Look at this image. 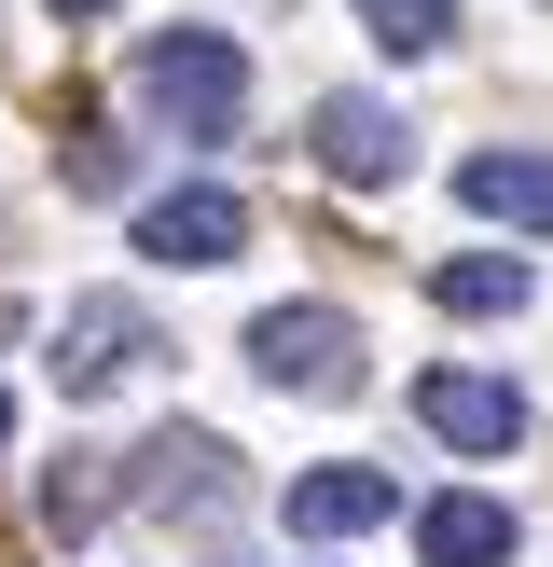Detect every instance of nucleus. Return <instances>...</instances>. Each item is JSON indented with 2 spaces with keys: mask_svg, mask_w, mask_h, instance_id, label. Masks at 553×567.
<instances>
[{
  "mask_svg": "<svg viewBox=\"0 0 553 567\" xmlns=\"http://www.w3.org/2000/svg\"><path fill=\"white\" fill-rule=\"evenodd\" d=\"M153 360H166V332H153V305H138V291H70V305H55V332H42L55 402H111V388H138Z\"/></svg>",
  "mask_w": 553,
  "mask_h": 567,
  "instance_id": "1",
  "label": "nucleus"
},
{
  "mask_svg": "<svg viewBox=\"0 0 553 567\" xmlns=\"http://www.w3.org/2000/svg\"><path fill=\"white\" fill-rule=\"evenodd\" d=\"M138 111H153V125H180V138H236L249 55L221 42V28H153V42H138Z\"/></svg>",
  "mask_w": 553,
  "mask_h": 567,
  "instance_id": "2",
  "label": "nucleus"
},
{
  "mask_svg": "<svg viewBox=\"0 0 553 567\" xmlns=\"http://www.w3.org/2000/svg\"><path fill=\"white\" fill-rule=\"evenodd\" d=\"M249 374L291 388V402H346L359 388V319L346 305H263L249 319Z\"/></svg>",
  "mask_w": 553,
  "mask_h": 567,
  "instance_id": "3",
  "label": "nucleus"
},
{
  "mask_svg": "<svg viewBox=\"0 0 553 567\" xmlns=\"http://www.w3.org/2000/svg\"><path fill=\"white\" fill-rule=\"evenodd\" d=\"M415 415H429L457 457H512V443H525V388L512 374H470V360H442V374L415 388Z\"/></svg>",
  "mask_w": 553,
  "mask_h": 567,
  "instance_id": "4",
  "label": "nucleus"
},
{
  "mask_svg": "<svg viewBox=\"0 0 553 567\" xmlns=\"http://www.w3.org/2000/svg\"><path fill=\"white\" fill-rule=\"evenodd\" d=\"M138 249H153V264H180V277H208V264H236L249 249V208L221 181H180V194H153V208H138Z\"/></svg>",
  "mask_w": 553,
  "mask_h": 567,
  "instance_id": "5",
  "label": "nucleus"
},
{
  "mask_svg": "<svg viewBox=\"0 0 553 567\" xmlns=\"http://www.w3.org/2000/svg\"><path fill=\"white\" fill-rule=\"evenodd\" d=\"M304 153H319L332 181H359V194H374V181H401V153H415V138H401V111H387V97H319Z\"/></svg>",
  "mask_w": 553,
  "mask_h": 567,
  "instance_id": "6",
  "label": "nucleus"
},
{
  "mask_svg": "<svg viewBox=\"0 0 553 567\" xmlns=\"http://www.w3.org/2000/svg\"><path fill=\"white\" fill-rule=\"evenodd\" d=\"M387 513H401V485H387V471H359V457L291 471V540H359V526H387Z\"/></svg>",
  "mask_w": 553,
  "mask_h": 567,
  "instance_id": "7",
  "label": "nucleus"
},
{
  "mask_svg": "<svg viewBox=\"0 0 553 567\" xmlns=\"http://www.w3.org/2000/svg\"><path fill=\"white\" fill-rule=\"evenodd\" d=\"M221 471H236V443H208V430H166L153 457H138V498H153V513H194V526H221V513H236V485H221Z\"/></svg>",
  "mask_w": 553,
  "mask_h": 567,
  "instance_id": "8",
  "label": "nucleus"
},
{
  "mask_svg": "<svg viewBox=\"0 0 553 567\" xmlns=\"http://www.w3.org/2000/svg\"><path fill=\"white\" fill-rule=\"evenodd\" d=\"M512 498H429V513H415V554L429 567H512Z\"/></svg>",
  "mask_w": 553,
  "mask_h": 567,
  "instance_id": "9",
  "label": "nucleus"
},
{
  "mask_svg": "<svg viewBox=\"0 0 553 567\" xmlns=\"http://www.w3.org/2000/svg\"><path fill=\"white\" fill-rule=\"evenodd\" d=\"M457 194H470L484 221H512V236H553V153H470Z\"/></svg>",
  "mask_w": 553,
  "mask_h": 567,
  "instance_id": "10",
  "label": "nucleus"
},
{
  "mask_svg": "<svg viewBox=\"0 0 553 567\" xmlns=\"http://www.w3.org/2000/svg\"><path fill=\"white\" fill-rule=\"evenodd\" d=\"M525 291H540L525 249H457V264H429V305H457V319H525Z\"/></svg>",
  "mask_w": 553,
  "mask_h": 567,
  "instance_id": "11",
  "label": "nucleus"
},
{
  "mask_svg": "<svg viewBox=\"0 0 553 567\" xmlns=\"http://www.w3.org/2000/svg\"><path fill=\"white\" fill-rule=\"evenodd\" d=\"M359 28H374L387 55H429L442 28H457V0H359Z\"/></svg>",
  "mask_w": 553,
  "mask_h": 567,
  "instance_id": "12",
  "label": "nucleus"
},
{
  "mask_svg": "<svg viewBox=\"0 0 553 567\" xmlns=\"http://www.w3.org/2000/svg\"><path fill=\"white\" fill-rule=\"evenodd\" d=\"M111 498H125V485H97V457H70V471L42 485V526H55V540H83V526H97Z\"/></svg>",
  "mask_w": 553,
  "mask_h": 567,
  "instance_id": "13",
  "label": "nucleus"
},
{
  "mask_svg": "<svg viewBox=\"0 0 553 567\" xmlns=\"http://www.w3.org/2000/svg\"><path fill=\"white\" fill-rule=\"evenodd\" d=\"M55 166H70V194H125V138H97V125L55 138Z\"/></svg>",
  "mask_w": 553,
  "mask_h": 567,
  "instance_id": "14",
  "label": "nucleus"
},
{
  "mask_svg": "<svg viewBox=\"0 0 553 567\" xmlns=\"http://www.w3.org/2000/svg\"><path fill=\"white\" fill-rule=\"evenodd\" d=\"M42 14H111V0H42Z\"/></svg>",
  "mask_w": 553,
  "mask_h": 567,
  "instance_id": "15",
  "label": "nucleus"
},
{
  "mask_svg": "<svg viewBox=\"0 0 553 567\" xmlns=\"http://www.w3.org/2000/svg\"><path fill=\"white\" fill-rule=\"evenodd\" d=\"M0 430H14V402H0Z\"/></svg>",
  "mask_w": 553,
  "mask_h": 567,
  "instance_id": "16",
  "label": "nucleus"
}]
</instances>
